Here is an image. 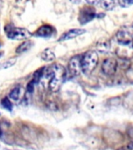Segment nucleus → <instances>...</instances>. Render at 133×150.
Masks as SVG:
<instances>
[{
    "label": "nucleus",
    "mask_w": 133,
    "mask_h": 150,
    "mask_svg": "<svg viewBox=\"0 0 133 150\" xmlns=\"http://www.w3.org/2000/svg\"><path fill=\"white\" fill-rule=\"evenodd\" d=\"M20 87H15L9 92V98L14 101H17L20 98Z\"/></svg>",
    "instance_id": "4468645a"
},
{
    "label": "nucleus",
    "mask_w": 133,
    "mask_h": 150,
    "mask_svg": "<svg viewBox=\"0 0 133 150\" xmlns=\"http://www.w3.org/2000/svg\"><path fill=\"white\" fill-rule=\"evenodd\" d=\"M118 150H133V142L129 143V144L126 145V146L120 148V149Z\"/></svg>",
    "instance_id": "6ab92c4d"
},
{
    "label": "nucleus",
    "mask_w": 133,
    "mask_h": 150,
    "mask_svg": "<svg viewBox=\"0 0 133 150\" xmlns=\"http://www.w3.org/2000/svg\"><path fill=\"white\" fill-rule=\"evenodd\" d=\"M54 32H55V28L52 26L44 24V25L41 26L34 34H32V35L36 37L49 38L52 36Z\"/></svg>",
    "instance_id": "1a4fd4ad"
},
{
    "label": "nucleus",
    "mask_w": 133,
    "mask_h": 150,
    "mask_svg": "<svg viewBox=\"0 0 133 150\" xmlns=\"http://www.w3.org/2000/svg\"><path fill=\"white\" fill-rule=\"evenodd\" d=\"M118 43L126 47L133 48V32L127 29H121L116 34Z\"/></svg>",
    "instance_id": "20e7f679"
},
{
    "label": "nucleus",
    "mask_w": 133,
    "mask_h": 150,
    "mask_svg": "<svg viewBox=\"0 0 133 150\" xmlns=\"http://www.w3.org/2000/svg\"><path fill=\"white\" fill-rule=\"evenodd\" d=\"M16 61V59H9V60L5 62L0 66L1 69H8V68L11 67L12 66H13L15 64Z\"/></svg>",
    "instance_id": "dca6fc26"
},
{
    "label": "nucleus",
    "mask_w": 133,
    "mask_h": 150,
    "mask_svg": "<svg viewBox=\"0 0 133 150\" xmlns=\"http://www.w3.org/2000/svg\"><path fill=\"white\" fill-rule=\"evenodd\" d=\"M99 62V56L97 52L94 50L86 52L81 59L82 72L85 74H90L95 70Z\"/></svg>",
    "instance_id": "f03ea898"
},
{
    "label": "nucleus",
    "mask_w": 133,
    "mask_h": 150,
    "mask_svg": "<svg viewBox=\"0 0 133 150\" xmlns=\"http://www.w3.org/2000/svg\"><path fill=\"white\" fill-rule=\"evenodd\" d=\"M51 73V80L49 81V88L51 91L56 92L59 91L61 87L65 82L67 76V71L62 65L55 64L50 70Z\"/></svg>",
    "instance_id": "f257e3e1"
},
{
    "label": "nucleus",
    "mask_w": 133,
    "mask_h": 150,
    "mask_svg": "<svg viewBox=\"0 0 133 150\" xmlns=\"http://www.w3.org/2000/svg\"><path fill=\"white\" fill-rule=\"evenodd\" d=\"M86 2L88 3L90 6H96L99 4L100 2V0H86Z\"/></svg>",
    "instance_id": "aec40b11"
},
{
    "label": "nucleus",
    "mask_w": 133,
    "mask_h": 150,
    "mask_svg": "<svg viewBox=\"0 0 133 150\" xmlns=\"http://www.w3.org/2000/svg\"><path fill=\"white\" fill-rule=\"evenodd\" d=\"M119 5L121 7L124 8H127L133 5V0H118Z\"/></svg>",
    "instance_id": "a211bd4d"
},
{
    "label": "nucleus",
    "mask_w": 133,
    "mask_h": 150,
    "mask_svg": "<svg viewBox=\"0 0 133 150\" xmlns=\"http://www.w3.org/2000/svg\"><path fill=\"white\" fill-rule=\"evenodd\" d=\"M0 47H1V43H0Z\"/></svg>",
    "instance_id": "5701e85b"
},
{
    "label": "nucleus",
    "mask_w": 133,
    "mask_h": 150,
    "mask_svg": "<svg viewBox=\"0 0 133 150\" xmlns=\"http://www.w3.org/2000/svg\"><path fill=\"white\" fill-rule=\"evenodd\" d=\"M33 42L31 41H25L21 43L16 49V52L17 54H22L25 52L28 51L32 47Z\"/></svg>",
    "instance_id": "9b49d317"
},
{
    "label": "nucleus",
    "mask_w": 133,
    "mask_h": 150,
    "mask_svg": "<svg viewBox=\"0 0 133 150\" xmlns=\"http://www.w3.org/2000/svg\"><path fill=\"white\" fill-rule=\"evenodd\" d=\"M44 71H45V67H41L40 69L37 70L33 74V81L35 82V84H37L40 82V81L41 80L44 74Z\"/></svg>",
    "instance_id": "f8f14e48"
},
{
    "label": "nucleus",
    "mask_w": 133,
    "mask_h": 150,
    "mask_svg": "<svg viewBox=\"0 0 133 150\" xmlns=\"http://www.w3.org/2000/svg\"><path fill=\"white\" fill-rule=\"evenodd\" d=\"M97 17V13L95 11V9L93 6H84L80 9L78 16L79 22L82 25L86 24V23L90 22L93 19Z\"/></svg>",
    "instance_id": "39448f33"
},
{
    "label": "nucleus",
    "mask_w": 133,
    "mask_h": 150,
    "mask_svg": "<svg viewBox=\"0 0 133 150\" xmlns=\"http://www.w3.org/2000/svg\"><path fill=\"white\" fill-rule=\"evenodd\" d=\"M84 33H86L85 29H81V28H73V29H70V30L65 31L63 33L62 35H61L60 38H58V42H65L67 40L72 39L75 38L80 36V35H83Z\"/></svg>",
    "instance_id": "6e6552de"
},
{
    "label": "nucleus",
    "mask_w": 133,
    "mask_h": 150,
    "mask_svg": "<svg viewBox=\"0 0 133 150\" xmlns=\"http://www.w3.org/2000/svg\"><path fill=\"white\" fill-rule=\"evenodd\" d=\"M41 57L44 61L46 62H51L55 59V55L53 52V51L50 49H44V51L42 52Z\"/></svg>",
    "instance_id": "9d476101"
},
{
    "label": "nucleus",
    "mask_w": 133,
    "mask_h": 150,
    "mask_svg": "<svg viewBox=\"0 0 133 150\" xmlns=\"http://www.w3.org/2000/svg\"><path fill=\"white\" fill-rule=\"evenodd\" d=\"M81 59L82 56L77 55V56H72L70 59L68 63V70L69 74L72 77L79 76L82 72L81 66Z\"/></svg>",
    "instance_id": "423d86ee"
},
{
    "label": "nucleus",
    "mask_w": 133,
    "mask_h": 150,
    "mask_svg": "<svg viewBox=\"0 0 133 150\" xmlns=\"http://www.w3.org/2000/svg\"><path fill=\"white\" fill-rule=\"evenodd\" d=\"M1 105L4 109L9 110V111H12L13 110V104H12L11 101L9 100L7 97H5L1 101Z\"/></svg>",
    "instance_id": "2eb2a0df"
},
{
    "label": "nucleus",
    "mask_w": 133,
    "mask_h": 150,
    "mask_svg": "<svg viewBox=\"0 0 133 150\" xmlns=\"http://www.w3.org/2000/svg\"><path fill=\"white\" fill-rule=\"evenodd\" d=\"M118 60L114 58H107L101 66L102 72L107 76H113L118 69Z\"/></svg>",
    "instance_id": "0eeeda50"
},
{
    "label": "nucleus",
    "mask_w": 133,
    "mask_h": 150,
    "mask_svg": "<svg viewBox=\"0 0 133 150\" xmlns=\"http://www.w3.org/2000/svg\"><path fill=\"white\" fill-rule=\"evenodd\" d=\"M35 82L31 80L30 81L28 82V84H27V87H26V91H27V93L31 94L34 90V86H35Z\"/></svg>",
    "instance_id": "f3484780"
},
{
    "label": "nucleus",
    "mask_w": 133,
    "mask_h": 150,
    "mask_svg": "<svg viewBox=\"0 0 133 150\" xmlns=\"http://www.w3.org/2000/svg\"><path fill=\"white\" fill-rule=\"evenodd\" d=\"M100 4L103 9L107 11H111L115 7L114 0H100Z\"/></svg>",
    "instance_id": "ddd939ff"
},
{
    "label": "nucleus",
    "mask_w": 133,
    "mask_h": 150,
    "mask_svg": "<svg viewBox=\"0 0 133 150\" xmlns=\"http://www.w3.org/2000/svg\"><path fill=\"white\" fill-rule=\"evenodd\" d=\"M70 2H72L73 4H79L82 2V0H70Z\"/></svg>",
    "instance_id": "412c9836"
},
{
    "label": "nucleus",
    "mask_w": 133,
    "mask_h": 150,
    "mask_svg": "<svg viewBox=\"0 0 133 150\" xmlns=\"http://www.w3.org/2000/svg\"><path fill=\"white\" fill-rule=\"evenodd\" d=\"M5 31L7 37L12 40H24L27 39L31 36L32 34L26 28H16L13 25H6L5 28Z\"/></svg>",
    "instance_id": "7ed1b4c3"
},
{
    "label": "nucleus",
    "mask_w": 133,
    "mask_h": 150,
    "mask_svg": "<svg viewBox=\"0 0 133 150\" xmlns=\"http://www.w3.org/2000/svg\"><path fill=\"white\" fill-rule=\"evenodd\" d=\"M2 6H3V2H2V0H0V10L2 8Z\"/></svg>",
    "instance_id": "4be33fe9"
}]
</instances>
